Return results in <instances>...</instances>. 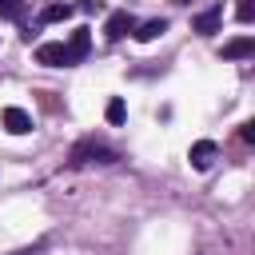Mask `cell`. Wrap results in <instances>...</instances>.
<instances>
[{
    "label": "cell",
    "instance_id": "6da1fadb",
    "mask_svg": "<svg viewBox=\"0 0 255 255\" xmlns=\"http://www.w3.org/2000/svg\"><path fill=\"white\" fill-rule=\"evenodd\" d=\"M112 159H116V151L104 147V143H96V139H84L72 151V163H112Z\"/></svg>",
    "mask_w": 255,
    "mask_h": 255
},
{
    "label": "cell",
    "instance_id": "7a4b0ae2",
    "mask_svg": "<svg viewBox=\"0 0 255 255\" xmlns=\"http://www.w3.org/2000/svg\"><path fill=\"white\" fill-rule=\"evenodd\" d=\"M187 159H191V167H195V171H207V167L219 159V147H215V139H199V143H191Z\"/></svg>",
    "mask_w": 255,
    "mask_h": 255
},
{
    "label": "cell",
    "instance_id": "3957f363",
    "mask_svg": "<svg viewBox=\"0 0 255 255\" xmlns=\"http://www.w3.org/2000/svg\"><path fill=\"white\" fill-rule=\"evenodd\" d=\"M131 28H135V16L124 8V12H112V16H108V24H104V36H108V40H124Z\"/></svg>",
    "mask_w": 255,
    "mask_h": 255
},
{
    "label": "cell",
    "instance_id": "277c9868",
    "mask_svg": "<svg viewBox=\"0 0 255 255\" xmlns=\"http://www.w3.org/2000/svg\"><path fill=\"white\" fill-rule=\"evenodd\" d=\"M36 64H44V68H64V64H68V52H64V44H56V40L40 44V48H36Z\"/></svg>",
    "mask_w": 255,
    "mask_h": 255
},
{
    "label": "cell",
    "instance_id": "5b68a950",
    "mask_svg": "<svg viewBox=\"0 0 255 255\" xmlns=\"http://www.w3.org/2000/svg\"><path fill=\"white\" fill-rule=\"evenodd\" d=\"M0 120H4V128H8L12 135H28V131H32V116H28L24 108H4Z\"/></svg>",
    "mask_w": 255,
    "mask_h": 255
},
{
    "label": "cell",
    "instance_id": "8992f818",
    "mask_svg": "<svg viewBox=\"0 0 255 255\" xmlns=\"http://www.w3.org/2000/svg\"><path fill=\"white\" fill-rule=\"evenodd\" d=\"M88 48H92V36H88V28L72 32V40L64 44V52H68V64H80V60L88 56Z\"/></svg>",
    "mask_w": 255,
    "mask_h": 255
},
{
    "label": "cell",
    "instance_id": "52a82bcc",
    "mask_svg": "<svg viewBox=\"0 0 255 255\" xmlns=\"http://www.w3.org/2000/svg\"><path fill=\"white\" fill-rule=\"evenodd\" d=\"M219 20H223V8H207V12H199V16L191 20V28H195L199 36H211V32H219Z\"/></svg>",
    "mask_w": 255,
    "mask_h": 255
},
{
    "label": "cell",
    "instance_id": "ba28073f",
    "mask_svg": "<svg viewBox=\"0 0 255 255\" xmlns=\"http://www.w3.org/2000/svg\"><path fill=\"white\" fill-rule=\"evenodd\" d=\"M163 32H167V20H163V16H159V20H147V24H135V28H131V36H135L139 44H147V40H155V36H163Z\"/></svg>",
    "mask_w": 255,
    "mask_h": 255
},
{
    "label": "cell",
    "instance_id": "9c48e42d",
    "mask_svg": "<svg viewBox=\"0 0 255 255\" xmlns=\"http://www.w3.org/2000/svg\"><path fill=\"white\" fill-rule=\"evenodd\" d=\"M251 52H255V40L251 36H239V40L223 44V60H247Z\"/></svg>",
    "mask_w": 255,
    "mask_h": 255
},
{
    "label": "cell",
    "instance_id": "30bf717a",
    "mask_svg": "<svg viewBox=\"0 0 255 255\" xmlns=\"http://www.w3.org/2000/svg\"><path fill=\"white\" fill-rule=\"evenodd\" d=\"M72 12H76L72 4H48V8L40 12V20H44V24H60V20H68Z\"/></svg>",
    "mask_w": 255,
    "mask_h": 255
},
{
    "label": "cell",
    "instance_id": "8fae6325",
    "mask_svg": "<svg viewBox=\"0 0 255 255\" xmlns=\"http://www.w3.org/2000/svg\"><path fill=\"white\" fill-rule=\"evenodd\" d=\"M28 4L24 0H0V20H24Z\"/></svg>",
    "mask_w": 255,
    "mask_h": 255
},
{
    "label": "cell",
    "instance_id": "7c38bea8",
    "mask_svg": "<svg viewBox=\"0 0 255 255\" xmlns=\"http://www.w3.org/2000/svg\"><path fill=\"white\" fill-rule=\"evenodd\" d=\"M104 116H108V124H124V116H128L124 100H120V96H116V100H108V112H104Z\"/></svg>",
    "mask_w": 255,
    "mask_h": 255
},
{
    "label": "cell",
    "instance_id": "4fadbf2b",
    "mask_svg": "<svg viewBox=\"0 0 255 255\" xmlns=\"http://www.w3.org/2000/svg\"><path fill=\"white\" fill-rule=\"evenodd\" d=\"M235 16H239L243 24H251V16H255V4H251V0H239V4H235Z\"/></svg>",
    "mask_w": 255,
    "mask_h": 255
},
{
    "label": "cell",
    "instance_id": "5bb4252c",
    "mask_svg": "<svg viewBox=\"0 0 255 255\" xmlns=\"http://www.w3.org/2000/svg\"><path fill=\"white\" fill-rule=\"evenodd\" d=\"M239 135H243V143H251V139H255V124H243V128H239Z\"/></svg>",
    "mask_w": 255,
    "mask_h": 255
},
{
    "label": "cell",
    "instance_id": "9a60e30c",
    "mask_svg": "<svg viewBox=\"0 0 255 255\" xmlns=\"http://www.w3.org/2000/svg\"><path fill=\"white\" fill-rule=\"evenodd\" d=\"M100 8H104L100 0H80V12H100Z\"/></svg>",
    "mask_w": 255,
    "mask_h": 255
},
{
    "label": "cell",
    "instance_id": "2e32d148",
    "mask_svg": "<svg viewBox=\"0 0 255 255\" xmlns=\"http://www.w3.org/2000/svg\"><path fill=\"white\" fill-rule=\"evenodd\" d=\"M40 247H44V243H36V247H20V251H12V255H40Z\"/></svg>",
    "mask_w": 255,
    "mask_h": 255
},
{
    "label": "cell",
    "instance_id": "e0dca14e",
    "mask_svg": "<svg viewBox=\"0 0 255 255\" xmlns=\"http://www.w3.org/2000/svg\"><path fill=\"white\" fill-rule=\"evenodd\" d=\"M175 4H191V0H175Z\"/></svg>",
    "mask_w": 255,
    "mask_h": 255
}]
</instances>
